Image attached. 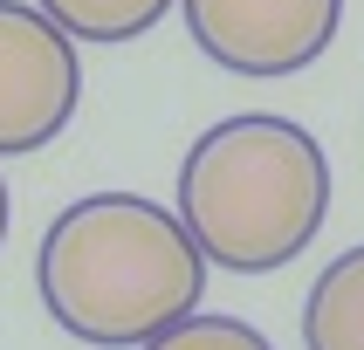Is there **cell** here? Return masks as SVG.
Wrapping results in <instances>:
<instances>
[{
	"label": "cell",
	"mask_w": 364,
	"mask_h": 350,
	"mask_svg": "<svg viewBox=\"0 0 364 350\" xmlns=\"http://www.w3.org/2000/svg\"><path fill=\"white\" fill-rule=\"evenodd\" d=\"M330 213V158L296 117L247 110L213 124L179 165V220L213 268H289Z\"/></svg>",
	"instance_id": "obj_2"
},
{
	"label": "cell",
	"mask_w": 364,
	"mask_h": 350,
	"mask_svg": "<svg viewBox=\"0 0 364 350\" xmlns=\"http://www.w3.org/2000/svg\"><path fill=\"white\" fill-rule=\"evenodd\" d=\"M0 241H7V179H0Z\"/></svg>",
	"instance_id": "obj_8"
},
{
	"label": "cell",
	"mask_w": 364,
	"mask_h": 350,
	"mask_svg": "<svg viewBox=\"0 0 364 350\" xmlns=\"http://www.w3.org/2000/svg\"><path fill=\"white\" fill-rule=\"evenodd\" d=\"M144 350H275L255 323H241V316H186L179 329H165L159 344H144Z\"/></svg>",
	"instance_id": "obj_7"
},
{
	"label": "cell",
	"mask_w": 364,
	"mask_h": 350,
	"mask_svg": "<svg viewBox=\"0 0 364 350\" xmlns=\"http://www.w3.org/2000/svg\"><path fill=\"white\" fill-rule=\"evenodd\" d=\"M35 7L69 41H138L172 14V0H35Z\"/></svg>",
	"instance_id": "obj_6"
},
{
	"label": "cell",
	"mask_w": 364,
	"mask_h": 350,
	"mask_svg": "<svg viewBox=\"0 0 364 350\" xmlns=\"http://www.w3.org/2000/svg\"><path fill=\"white\" fill-rule=\"evenodd\" d=\"M206 254L172 206L144 192H90L62 206L35 254L41 309L76 344L144 350L186 316H200Z\"/></svg>",
	"instance_id": "obj_1"
},
{
	"label": "cell",
	"mask_w": 364,
	"mask_h": 350,
	"mask_svg": "<svg viewBox=\"0 0 364 350\" xmlns=\"http://www.w3.org/2000/svg\"><path fill=\"white\" fill-rule=\"evenodd\" d=\"M206 62L234 76H296L337 41L344 0H179Z\"/></svg>",
	"instance_id": "obj_4"
},
{
	"label": "cell",
	"mask_w": 364,
	"mask_h": 350,
	"mask_svg": "<svg viewBox=\"0 0 364 350\" xmlns=\"http://www.w3.org/2000/svg\"><path fill=\"white\" fill-rule=\"evenodd\" d=\"M303 344L309 350H364V247L337 254V261L309 282Z\"/></svg>",
	"instance_id": "obj_5"
},
{
	"label": "cell",
	"mask_w": 364,
	"mask_h": 350,
	"mask_svg": "<svg viewBox=\"0 0 364 350\" xmlns=\"http://www.w3.org/2000/svg\"><path fill=\"white\" fill-rule=\"evenodd\" d=\"M82 103L76 41L35 0H0V158L41 151L69 131Z\"/></svg>",
	"instance_id": "obj_3"
}]
</instances>
